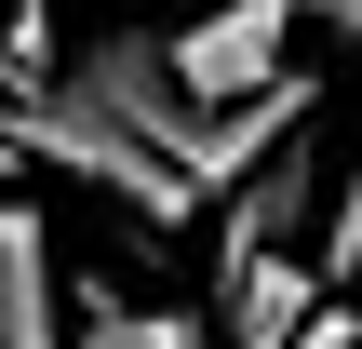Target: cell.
Segmentation results:
<instances>
[{"label": "cell", "instance_id": "cell-1", "mask_svg": "<svg viewBox=\"0 0 362 349\" xmlns=\"http://www.w3.org/2000/svg\"><path fill=\"white\" fill-rule=\"evenodd\" d=\"M282 27H296V0H202V13L161 40V81H175L188 108H242V94L296 81V67H282Z\"/></svg>", "mask_w": 362, "mask_h": 349}, {"label": "cell", "instance_id": "cell-2", "mask_svg": "<svg viewBox=\"0 0 362 349\" xmlns=\"http://www.w3.org/2000/svg\"><path fill=\"white\" fill-rule=\"evenodd\" d=\"M0 349H67V269L27 202H0Z\"/></svg>", "mask_w": 362, "mask_h": 349}, {"label": "cell", "instance_id": "cell-3", "mask_svg": "<svg viewBox=\"0 0 362 349\" xmlns=\"http://www.w3.org/2000/svg\"><path fill=\"white\" fill-rule=\"evenodd\" d=\"M67 349H202V323H188V309H134V296H107V282H94Z\"/></svg>", "mask_w": 362, "mask_h": 349}, {"label": "cell", "instance_id": "cell-4", "mask_svg": "<svg viewBox=\"0 0 362 349\" xmlns=\"http://www.w3.org/2000/svg\"><path fill=\"white\" fill-rule=\"evenodd\" d=\"M309 282H362V148H349V175H336L322 242H309Z\"/></svg>", "mask_w": 362, "mask_h": 349}, {"label": "cell", "instance_id": "cell-5", "mask_svg": "<svg viewBox=\"0 0 362 349\" xmlns=\"http://www.w3.org/2000/svg\"><path fill=\"white\" fill-rule=\"evenodd\" d=\"M296 13H322V27H349V40H362V0H296Z\"/></svg>", "mask_w": 362, "mask_h": 349}, {"label": "cell", "instance_id": "cell-6", "mask_svg": "<svg viewBox=\"0 0 362 349\" xmlns=\"http://www.w3.org/2000/svg\"><path fill=\"white\" fill-rule=\"evenodd\" d=\"M349 349H362V323H349Z\"/></svg>", "mask_w": 362, "mask_h": 349}]
</instances>
